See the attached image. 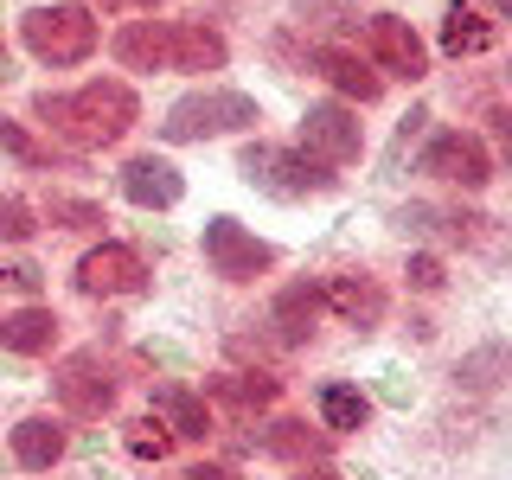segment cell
Listing matches in <instances>:
<instances>
[{
	"instance_id": "obj_1",
	"label": "cell",
	"mask_w": 512,
	"mask_h": 480,
	"mask_svg": "<svg viewBox=\"0 0 512 480\" xmlns=\"http://www.w3.org/2000/svg\"><path fill=\"white\" fill-rule=\"evenodd\" d=\"M32 116L52 128L58 148L90 154V148H116L128 128L141 122V103H135V90H128L122 77H96V84L71 90V96H64V90H39V96H32Z\"/></svg>"
},
{
	"instance_id": "obj_2",
	"label": "cell",
	"mask_w": 512,
	"mask_h": 480,
	"mask_svg": "<svg viewBox=\"0 0 512 480\" xmlns=\"http://www.w3.org/2000/svg\"><path fill=\"white\" fill-rule=\"evenodd\" d=\"M20 39L26 52L39 64H52V71H71V64H84L96 52V39H103V26H96V13L84 0H58V7H32L20 20Z\"/></svg>"
},
{
	"instance_id": "obj_3",
	"label": "cell",
	"mask_w": 512,
	"mask_h": 480,
	"mask_svg": "<svg viewBox=\"0 0 512 480\" xmlns=\"http://www.w3.org/2000/svg\"><path fill=\"white\" fill-rule=\"evenodd\" d=\"M237 173H244L256 192H269V199H314V192L340 186L333 167L308 160L301 148H282V141H250V148L237 154Z\"/></svg>"
},
{
	"instance_id": "obj_4",
	"label": "cell",
	"mask_w": 512,
	"mask_h": 480,
	"mask_svg": "<svg viewBox=\"0 0 512 480\" xmlns=\"http://www.w3.org/2000/svg\"><path fill=\"white\" fill-rule=\"evenodd\" d=\"M256 122H263L256 96H244V90H192V96H180V103L167 109L160 135L167 141H218V135H244Z\"/></svg>"
},
{
	"instance_id": "obj_5",
	"label": "cell",
	"mask_w": 512,
	"mask_h": 480,
	"mask_svg": "<svg viewBox=\"0 0 512 480\" xmlns=\"http://www.w3.org/2000/svg\"><path fill=\"white\" fill-rule=\"evenodd\" d=\"M416 173L436 186H455V192H480L493 180V148L468 128H442V135H429V148L416 154Z\"/></svg>"
},
{
	"instance_id": "obj_6",
	"label": "cell",
	"mask_w": 512,
	"mask_h": 480,
	"mask_svg": "<svg viewBox=\"0 0 512 480\" xmlns=\"http://www.w3.org/2000/svg\"><path fill=\"white\" fill-rule=\"evenodd\" d=\"M52 391H58L64 416H84V423H96V416L116 410V365H109L103 352H71V359H58Z\"/></svg>"
},
{
	"instance_id": "obj_7",
	"label": "cell",
	"mask_w": 512,
	"mask_h": 480,
	"mask_svg": "<svg viewBox=\"0 0 512 480\" xmlns=\"http://www.w3.org/2000/svg\"><path fill=\"white\" fill-rule=\"evenodd\" d=\"M308 160H320V167H352V160L365 154V128L359 116H352L346 103H314L308 116H301V141H295Z\"/></svg>"
},
{
	"instance_id": "obj_8",
	"label": "cell",
	"mask_w": 512,
	"mask_h": 480,
	"mask_svg": "<svg viewBox=\"0 0 512 480\" xmlns=\"http://www.w3.org/2000/svg\"><path fill=\"white\" fill-rule=\"evenodd\" d=\"M205 263L224 282H256L276 269V244H263L256 231H244L237 218H212L205 224Z\"/></svg>"
},
{
	"instance_id": "obj_9",
	"label": "cell",
	"mask_w": 512,
	"mask_h": 480,
	"mask_svg": "<svg viewBox=\"0 0 512 480\" xmlns=\"http://www.w3.org/2000/svg\"><path fill=\"white\" fill-rule=\"evenodd\" d=\"M148 282H154V269L135 244H96V250L77 256V288H84V295H103V301L148 295Z\"/></svg>"
},
{
	"instance_id": "obj_10",
	"label": "cell",
	"mask_w": 512,
	"mask_h": 480,
	"mask_svg": "<svg viewBox=\"0 0 512 480\" xmlns=\"http://www.w3.org/2000/svg\"><path fill=\"white\" fill-rule=\"evenodd\" d=\"M365 45H372V71L384 77H404V84H423L429 77V45L416 39L410 20H397V13H372L365 20Z\"/></svg>"
},
{
	"instance_id": "obj_11",
	"label": "cell",
	"mask_w": 512,
	"mask_h": 480,
	"mask_svg": "<svg viewBox=\"0 0 512 480\" xmlns=\"http://www.w3.org/2000/svg\"><path fill=\"white\" fill-rule=\"evenodd\" d=\"M404 224H423V231H436L442 244H461V250H480V256H506L512 250V237H506V224L500 218H487V212H429V205H410Z\"/></svg>"
},
{
	"instance_id": "obj_12",
	"label": "cell",
	"mask_w": 512,
	"mask_h": 480,
	"mask_svg": "<svg viewBox=\"0 0 512 480\" xmlns=\"http://www.w3.org/2000/svg\"><path fill=\"white\" fill-rule=\"evenodd\" d=\"M122 199L141 205V212H173V205L186 199V180H180V167H173V160L135 154V160L122 167Z\"/></svg>"
},
{
	"instance_id": "obj_13",
	"label": "cell",
	"mask_w": 512,
	"mask_h": 480,
	"mask_svg": "<svg viewBox=\"0 0 512 480\" xmlns=\"http://www.w3.org/2000/svg\"><path fill=\"white\" fill-rule=\"evenodd\" d=\"M320 301H327V308L340 314L346 327H359V333H372L378 320H384V308H391L384 282H378V276H359V269H346V276L320 282Z\"/></svg>"
},
{
	"instance_id": "obj_14",
	"label": "cell",
	"mask_w": 512,
	"mask_h": 480,
	"mask_svg": "<svg viewBox=\"0 0 512 480\" xmlns=\"http://www.w3.org/2000/svg\"><path fill=\"white\" fill-rule=\"evenodd\" d=\"M231 45L205 20H167V71H224Z\"/></svg>"
},
{
	"instance_id": "obj_15",
	"label": "cell",
	"mask_w": 512,
	"mask_h": 480,
	"mask_svg": "<svg viewBox=\"0 0 512 480\" xmlns=\"http://www.w3.org/2000/svg\"><path fill=\"white\" fill-rule=\"evenodd\" d=\"M13 461H20L26 474H45V468H58L64 461V448H71V429L58 423V416H45V410H32L13 423Z\"/></svg>"
},
{
	"instance_id": "obj_16",
	"label": "cell",
	"mask_w": 512,
	"mask_h": 480,
	"mask_svg": "<svg viewBox=\"0 0 512 480\" xmlns=\"http://www.w3.org/2000/svg\"><path fill=\"white\" fill-rule=\"evenodd\" d=\"M314 71L327 77L340 96H352V103H378V96H384V77H378L359 52H352V45H333V39L314 45Z\"/></svg>"
},
{
	"instance_id": "obj_17",
	"label": "cell",
	"mask_w": 512,
	"mask_h": 480,
	"mask_svg": "<svg viewBox=\"0 0 512 480\" xmlns=\"http://www.w3.org/2000/svg\"><path fill=\"white\" fill-rule=\"evenodd\" d=\"M58 333H64V320H58L52 308H39V301H26V308L0 314V346L20 352V359H45V352L58 346Z\"/></svg>"
},
{
	"instance_id": "obj_18",
	"label": "cell",
	"mask_w": 512,
	"mask_h": 480,
	"mask_svg": "<svg viewBox=\"0 0 512 480\" xmlns=\"http://www.w3.org/2000/svg\"><path fill=\"white\" fill-rule=\"evenodd\" d=\"M320 314H327V301H320V282H288L282 295H276V308H269V327H276L288 346H308L314 327H320Z\"/></svg>"
},
{
	"instance_id": "obj_19",
	"label": "cell",
	"mask_w": 512,
	"mask_h": 480,
	"mask_svg": "<svg viewBox=\"0 0 512 480\" xmlns=\"http://www.w3.org/2000/svg\"><path fill=\"white\" fill-rule=\"evenodd\" d=\"M493 39H500V20H487L474 0H448V13H442V52L448 58H480V52H493Z\"/></svg>"
},
{
	"instance_id": "obj_20",
	"label": "cell",
	"mask_w": 512,
	"mask_h": 480,
	"mask_svg": "<svg viewBox=\"0 0 512 480\" xmlns=\"http://www.w3.org/2000/svg\"><path fill=\"white\" fill-rule=\"evenodd\" d=\"M205 391H212V404H224L231 416H263L282 397V378H269V372H218Z\"/></svg>"
},
{
	"instance_id": "obj_21",
	"label": "cell",
	"mask_w": 512,
	"mask_h": 480,
	"mask_svg": "<svg viewBox=\"0 0 512 480\" xmlns=\"http://www.w3.org/2000/svg\"><path fill=\"white\" fill-rule=\"evenodd\" d=\"M263 455L295 461V468H308V461H327V455H333V429H308L301 416H282V423L263 429Z\"/></svg>"
},
{
	"instance_id": "obj_22",
	"label": "cell",
	"mask_w": 512,
	"mask_h": 480,
	"mask_svg": "<svg viewBox=\"0 0 512 480\" xmlns=\"http://www.w3.org/2000/svg\"><path fill=\"white\" fill-rule=\"evenodd\" d=\"M122 71H167V26L160 20H128L116 39H109Z\"/></svg>"
},
{
	"instance_id": "obj_23",
	"label": "cell",
	"mask_w": 512,
	"mask_h": 480,
	"mask_svg": "<svg viewBox=\"0 0 512 480\" xmlns=\"http://www.w3.org/2000/svg\"><path fill=\"white\" fill-rule=\"evenodd\" d=\"M154 416L180 442H205V436H212V404H205L199 391H186V384H167V391L154 397Z\"/></svg>"
},
{
	"instance_id": "obj_24",
	"label": "cell",
	"mask_w": 512,
	"mask_h": 480,
	"mask_svg": "<svg viewBox=\"0 0 512 480\" xmlns=\"http://www.w3.org/2000/svg\"><path fill=\"white\" fill-rule=\"evenodd\" d=\"M506 378H512V340H487V346L461 352V365H455L461 391H500Z\"/></svg>"
},
{
	"instance_id": "obj_25",
	"label": "cell",
	"mask_w": 512,
	"mask_h": 480,
	"mask_svg": "<svg viewBox=\"0 0 512 480\" xmlns=\"http://www.w3.org/2000/svg\"><path fill=\"white\" fill-rule=\"evenodd\" d=\"M0 148L20 160V167H52V173H58V167H71V154H64L58 141H39L26 122H13V116H0Z\"/></svg>"
},
{
	"instance_id": "obj_26",
	"label": "cell",
	"mask_w": 512,
	"mask_h": 480,
	"mask_svg": "<svg viewBox=\"0 0 512 480\" xmlns=\"http://www.w3.org/2000/svg\"><path fill=\"white\" fill-rule=\"evenodd\" d=\"M320 423H327L333 436L365 429V423H372V397H365L359 384H327V391H320Z\"/></svg>"
},
{
	"instance_id": "obj_27",
	"label": "cell",
	"mask_w": 512,
	"mask_h": 480,
	"mask_svg": "<svg viewBox=\"0 0 512 480\" xmlns=\"http://www.w3.org/2000/svg\"><path fill=\"white\" fill-rule=\"evenodd\" d=\"M39 218L58 224V231H103V224H109L103 205H96V199H77V192H45Z\"/></svg>"
},
{
	"instance_id": "obj_28",
	"label": "cell",
	"mask_w": 512,
	"mask_h": 480,
	"mask_svg": "<svg viewBox=\"0 0 512 480\" xmlns=\"http://www.w3.org/2000/svg\"><path fill=\"white\" fill-rule=\"evenodd\" d=\"M173 442H180V436H173V429L160 423L154 410H148V416H135V423L122 429V448H128L135 461H167V455H173Z\"/></svg>"
},
{
	"instance_id": "obj_29",
	"label": "cell",
	"mask_w": 512,
	"mask_h": 480,
	"mask_svg": "<svg viewBox=\"0 0 512 480\" xmlns=\"http://www.w3.org/2000/svg\"><path fill=\"white\" fill-rule=\"evenodd\" d=\"M32 231H39V212L26 199H13V192H0V244H26Z\"/></svg>"
},
{
	"instance_id": "obj_30",
	"label": "cell",
	"mask_w": 512,
	"mask_h": 480,
	"mask_svg": "<svg viewBox=\"0 0 512 480\" xmlns=\"http://www.w3.org/2000/svg\"><path fill=\"white\" fill-rule=\"evenodd\" d=\"M404 276H410V288H416V295H442V282H448V269H442V256H410V269H404Z\"/></svg>"
},
{
	"instance_id": "obj_31",
	"label": "cell",
	"mask_w": 512,
	"mask_h": 480,
	"mask_svg": "<svg viewBox=\"0 0 512 480\" xmlns=\"http://www.w3.org/2000/svg\"><path fill=\"white\" fill-rule=\"evenodd\" d=\"M45 276L32 263H0V295H39Z\"/></svg>"
},
{
	"instance_id": "obj_32",
	"label": "cell",
	"mask_w": 512,
	"mask_h": 480,
	"mask_svg": "<svg viewBox=\"0 0 512 480\" xmlns=\"http://www.w3.org/2000/svg\"><path fill=\"white\" fill-rule=\"evenodd\" d=\"M487 122H493V148H500V160L512 167V103H500Z\"/></svg>"
},
{
	"instance_id": "obj_33",
	"label": "cell",
	"mask_w": 512,
	"mask_h": 480,
	"mask_svg": "<svg viewBox=\"0 0 512 480\" xmlns=\"http://www.w3.org/2000/svg\"><path fill=\"white\" fill-rule=\"evenodd\" d=\"M180 480H237V468H218V461H199V468H186Z\"/></svg>"
},
{
	"instance_id": "obj_34",
	"label": "cell",
	"mask_w": 512,
	"mask_h": 480,
	"mask_svg": "<svg viewBox=\"0 0 512 480\" xmlns=\"http://www.w3.org/2000/svg\"><path fill=\"white\" fill-rule=\"evenodd\" d=\"M84 7L96 13V7H103V13H128V7H167V0H84Z\"/></svg>"
},
{
	"instance_id": "obj_35",
	"label": "cell",
	"mask_w": 512,
	"mask_h": 480,
	"mask_svg": "<svg viewBox=\"0 0 512 480\" xmlns=\"http://www.w3.org/2000/svg\"><path fill=\"white\" fill-rule=\"evenodd\" d=\"M295 480H346V474H333L327 461H314V468H295Z\"/></svg>"
},
{
	"instance_id": "obj_36",
	"label": "cell",
	"mask_w": 512,
	"mask_h": 480,
	"mask_svg": "<svg viewBox=\"0 0 512 480\" xmlns=\"http://www.w3.org/2000/svg\"><path fill=\"white\" fill-rule=\"evenodd\" d=\"M487 7H493V13H500V20H512V0H487Z\"/></svg>"
},
{
	"instance_id": "obj_37",
	"label": "cell",
	"mask_w": 512,
	"mask_h": 480,
	"mask_svg": "<svg viewBox=\"0 0 512 480\" xmlns=\"http://www.w3.org/2000/svg\"><path fill=\"white\" fill-rule=\"evenodd\" d=\"M0 77H7V45H0Z\"/></svg>"
},
{
	"instance_id": "obj_38",
	"label": "cell",
	"mask_w": 512,
	"mask_h": 480,
	"mask_svg": "<svg viewBox=\"0 0 512 480\" xmlns=\"http://www.w3.org/2000/svg\"><path fill=\"white\" fill-rule=\"evenodd\" d=\"M506 77H512V64H506Z\"/></svg>"
}]
</instances>
